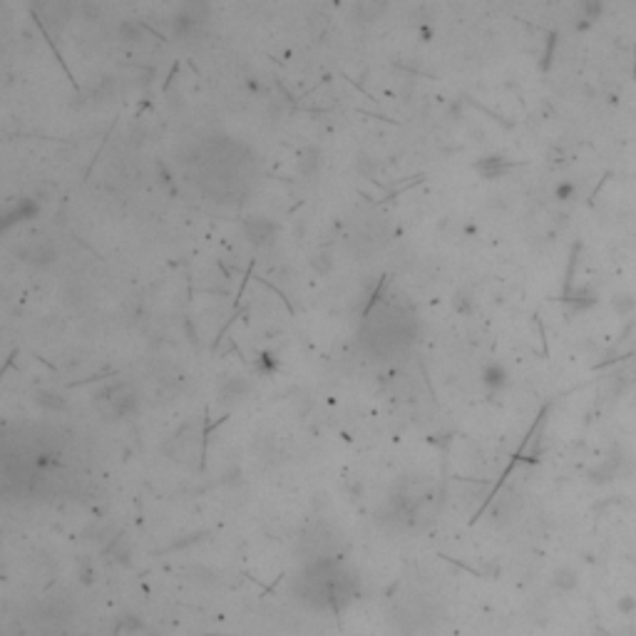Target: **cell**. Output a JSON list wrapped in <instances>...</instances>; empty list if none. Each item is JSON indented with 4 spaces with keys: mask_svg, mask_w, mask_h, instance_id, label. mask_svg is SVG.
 <instances>
[{
    "mask_svg": "<svg viewBox=\"0 0 636 636\" xmlns=\"http://www.w3.org/2000/svg\"><path fill=\"white\" fill-rule=\"evenodd\" d=\"M204 11H207L204 6H182L180 11H177V15L172 18L175 33L180 35V38H187L191 30H196V27L204 22Z\"/></svg>",
    "mask_w": 636,
    "mask_h": 636,
    "instance_id": "cell-4",
    "label": "cell"
},
{
    "mask_svg": "<svg viewBox=\"0 0 636 636\" xmlns=\"http://www.w3.org/2000/svg\"><path fill=\"white\" fill-rule=\"evenodd\" d=\"M571 191H574V187H571V184H562L560 189H557V199H562V201L569 199Z\"/></svg>",
    "mask_w": 636,
    "mask_h": 636,
    "instance_id": "cell-11",
    "label": "cell"
},
{
    "mask_svg": "<svg viewBox=\"0 0 636 636\" xmlns=\"http://www.w3.org/2000/svg\"><path fill=\"white\" fill-rule=\"evenodd\" d=\"M296 594L311 609L338 614L358 597V574L341 557L313 560L296 574Z\"/></svg>",
    "mask_w": 636,
    "mask_h": 636,
    "instance_id": "cell-1",
    "label": "cell"
},
{
    "mask_svg": "<svg viewBox=\"0 0 636 636\" xmlns=\"http://www.w3.org/2000/svg\"><path fill=\"white\" fill-rule=\"evenodd\" d=\"M507 383V373L500 368V365H489L485 370V386L487 388H502Z\"/></svg>",
    "mask_w": 636,
    "mask_h": 636,
    "instance_id": "cell-8",
    "label": "cell"
},
{
    "mask_svg": "<svg viewBox=\"0 0 636 636\" xmlns=\"http://www.w3.org/2000/svg\"><path fill=\"white\" fill-rule=\"evenodd\" d=\"M120 33H122V38H125V40H135V38H137V33H140V27L132 25V22H122V25H120Z\"/></svg>",
    "mask_w": 636,
    "mask_h": 636,
    "instance_id": "cell-10",
    "label": "cell"
},
{
    "mask_svg": "<svg viewBox=\"0 0 636 636\" xmlns=\"http://www.w3.org/2000/svg\"><path fill=\"white\" fill-rule=\"evenodd\" d=\"M415 336L413 316L393 304H383L363 326V341L373 353L391 356L410 346Z\"/></svg>",
    "mask_w": 636,
    "mask_h": 636,
    "instance_id": "cell-2",
    "label": "cell"
},
{
    "mask_svg": "<svg viewBox=\"0 0 636 636\" xmlns=\"http://www.w3.org/2000/svg\"><path fill=\"white\" fill-rule=\"evenodd\" d=\"M219 393H222V400L224 402L241 400V398L249 393V383H246V378H241V375H231V378H226V381L222 383Z\"/></svg>",
    "mask_w": 636,
    "mask_h": 636,
    "instance_id": "cell-5",
    "label": "cell"
},
{
    "mask_svg": "<svg viewBox=\"0 0 636 636\" xmlns=\"http://www.w3.org/2000/svg\"><path fill=\"white\" fill-rule=\"evenodd\" d=\"M244 234L254 246H269L276 239L278 226L269 217H249L244 222Z\"/></svg>",
    "mask_w": 636,
    "mask_h": 636,
    "instance_id": "cell-3",
    "label": "cell"
},
{
    "mask_svg": "<svg viewBox=\"0 0 636 636\" xmlns=\"http://www.w3.org/2000/svg\"><path fill=\"white\" fill-rule=\"evenodd\" d=\"M555 576H557L555 582L560 584L562 589H571V587H574V584H576V574H574V571H571V569H560Z\"/></svg>",
    "mask_w": 636,
    "mask_h": 636,
    "instance_id": "cell-9",
    "label": "cell"
},
{
    "mask_svg": "<svg viewBox=\"0 0 636 636\" xmlns=\"http://www.w3.org/2000/svg\"><path fill=\"white\" fill-rule=\"evenodd\" d=\"M35 402H38L40 408H45V410H62L65 408L62 395H57V393H53V391H35Z\"/></svg>",
    "mask_w": 636,
    "mask_h": 636,
    "instance_id": "cell-7",
    "label": "cell"
},
{
    "mask_svg": "<svg viewBox=\"0 0 636 636\" xmlns=\"http://www.w3.org/2000/svg\"><path fill=\"white\" fill-rule=\"evenodd\" d=\"M296 169H299V175L304 177H313L318 169H321V149L318 147H306L304 152L299 154V162H296Z\"/></svg>",
    "mask_w": 636,
    "mask_h": 636,
    "instance_id": "cell-6",
    "label": "cell"
}]
</instances>
